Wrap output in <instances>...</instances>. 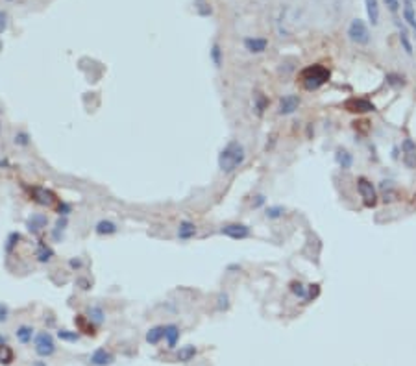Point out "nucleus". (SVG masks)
<instances>
[{
	"label": "nucleus",
	"mask_w": 416,
	"mask_h": 366,
	"mask_svg": "<svg viewBox=\"0 0 416 366\" xmlns=\"http://www.w3.org/2000/svg\"><path fill=\"white\" fill-rule=\"evenodd\" d=\"M244 161H246V148L241 141L233 139V141H227L224 148L220 150L217 163L222 174H233L235 170H239L244 165Z\"/></svg>",
	"instance_id": "obj_1"
},
{
	"label": "nucleus",
	"mask_w": 416,
	"mask_h": 366,
	"mask_svg": "<svg viewBox=\"0 0 416 366\" xmlns=\"http://www.w3.org/2000/svg\"><path fill=\"white\" fill-rule=\"evenodd\" d=\"M329 78H331V72L324 65H309L298 74V80L305 91H317L329 82Z\"/></svg>",
	"instance_id": "obj_2"
},
{
	"label": "nucleus",
	"mask_w": 416,
	"mask_h": 366,
	"mask_svg": "<svg viewBox=\"0 0 416 366\" xmlns=\"http://www.w3.org/2000/svg\"><path fill=\"white\" fill-rule=\"evenodd\" d=\"M346 35H348L350 41L357 46H368L372 41V33H370L368 24L364 23L363 19H359V17L352 19L348 30H346Z\"/></svg>",
	"instance_id": "obj_3"
},
{
	"label": "nucleus",
	"mask_w": 416,
	"mask_h": 366,
	"mask_svg": "<svg viewBox=\"0 0 416 366\" xmlns=\"http://www.w3.org/2000/svg\"><path fill=\"white\" fill-rule=\"evenodd\" d=\"M357 192H359V196L363 200L364 207L378 206L379 192H378V189H376V185H374L368 178H364V176H359V178H357Z\"/></svg>",
	"instance_id": "obj_4"
},
{
	"label": "nucleus",
	"mask_w": 416,
	"mask_h": 366,
	"mask_svg": "<svg viewBox=\"0 0 416 366\" xmlns=\"http://www.w3.org/2000/svg\"><path fill=\"white\" fill-rule=\"evenodd\" d=\"M33 350H35V353H37L39 357L43 359L52 357L54 353H56V340H54V336L48 331H41L33 338Z\"/></svg>",
	"instance_id": "obj_5"
},
{
	"label": "nucleus",
	"mask_w": 416,
	"mask_h": 366,
	"mask_svg": "<svg viewBox=\"0 0 416 366\" xmlns=\"http://www.w3.org/2000/svg\"><path fill=\"white\" fill-rule=\"evenodd\" d=\"M220 235L227 237L231 241H244L252 237V228L242 224V222H227L220 226Z\"/></svg>",
	"instance_id": "obj_6"
},
{
	"label": "nucleus",
	"mask_w": 416,
	"mask_h": 366,
	"mask_svg": "<svg viewBox=\"0 0 416 366\" xmlns=\"http://www.w3.org/2000/svg\"><path fill=\"white\" fill-rule=\"evenodd\" d=\"M394 26H396V30H398V41H400L401 50L407 54V56H413V54H415V48H413V41H411L409 28L405 26V23H403L401 19H398V17H394Z\"/></svg>",
	"instance_id": "obj_7"
},
{
	"label": "nucleus",
	"mask_w": 416,
	"mask_h": 366,
	"mask_svg": "<svg viewBox=\"0 0 416 366\" xmlns=\"http://www.w3.org/2000/svg\"><path fill=\"white\" fill-rule=\"evenodd\" d=\"M300 104H302V98L298 94H285L278 102V115H281V117L294 115L300 109Z\"/></svg>",
	"instance_id": "obj_8"
},
{
	"label": "nucleus",
	"mask_w": 416,
	"mask_h": 366,
	"mask_svg": "<svg viewBox=\"0 0 416 366\" xmlns=\"http://www.w3.org/2000/svg\"><path fill=\"white\" fill-rule=\"evenodd\" d=\"M30 194H32V200L37 204V206H43V207H50L56 204V194H54L50 189H46V187H32L30 189Z\"/></svg>",
	"instance_id": "obj_9"
},
{
	"label": "nucleus",
	"mask_w": 416,
	"mask_h": 366,
	"mask_svg": "<svg viewBox=\"0 0 416 366\" xmlns=\"http://www.w3.org/2000/svg\"><path fill=\"white\" fill-rule=\"evenodd\" d=\"M401 21L416 37V9L415 0H401Z\"/></svg>",
	"instance_id": "obj_10"
},
{
	"label": "nucleus",
	"mask_w": 416,
	"mask_h": 366,
	"mask_svg": "<svg viewBox=\"0 0 416 366\" xmlns=\"http://www.w3.org/2000/svg\"><path fill=\"white\" fill-rule=\"evenodd\" d=\"M401 161L407 168H416V143L411 137L401 141Z\"/></svg>",
	"instance_id": "obj_11"
},
{
	"label": "nucleus",
	"mask_w": 416,
	"mask_h": 366,
	"mask_svg": "<svg viewBox=\"0 0 416 366\" xmlns=\"http://www.w3.org/2000/svg\"><path fill=\"white\" fill-rule=\"evenodd\" d=\"M344 109L350 111V113H370V111L376 109V106L372 104L370 100L355 98V96H353V98H348L344 102Z\"/></svg>",
	"instance_id": "obj_12"
},
{
	"label": "nucleus",
	"mask_w": 416,
	"mask_h": 366,
	"mask_svg": "<svg viewBox=\"0 0 416 366\" xmlns=\"http://www.w3.org/2000/svg\"><path fill=\"white\" fill-rule=\"evenodd\" d=\"M46 226H48V216L45 213H32L26 218V229L32 235H39L41 231H45Z\"/></svg>",
	"instance_id": "obj_13"
},
{
	"label": "nucleus",
	"mask_w": 416,
	"mask_h": 366,
	"mask_svg": "<svg viewBox=\"0 0 416 366\" xmlns=\"http://www.w3.org/2000/svg\"><path fill=\"white\" fill-rule=\"evenodd\" d=\"M198 235V226L192 220H180L178 224V229H176V237L185 243V241H191Z\"/></svg>",
	"instance_id": "obj_14"
},
{
	"label": "nucleus",
	"mask_w": 416,
	"mask_h": 366,
	"mask_svg": "<svg viewBox=\"0 0 416 366\" xmlns=\"http://www.w3.org/2000/svg\"><path fill=\"white\" fill-rule=\"evenodd\" d=\"M242 45L246 48V52L257 56V54H263L266 48H268V39L266 37H244Z\"/></svg>",
	"instance_id": "obj_15"
},
{
	"label": "nucleus",
	"mask_w": 416,
	"mask_h": 366,
	"mask_svg": "<svg viewBox=\"0 0 416 366\" xmlns=\"http://www.w3.org/2000/svg\"><path fill=\"white\" fill-rule=\"evenodd\" d=\"M54 255H56V252H54L52 246L46 244L45 241H39L37 246H35V261L41 265H46L54 259Z\"/></svg>",
	"instance_id": "obj_16"
},
{
	"label": "nucleus",
	"mask_w": 416,
	"mask_h": 366,
	"mask_svg": "<svg viewBox=\"0 0 416 366\" xmlns=\"http://www.w3.org/2000/svg\"><path fill=\"white\" fill-rule=\"evenodd\" d=\"M113 361H115L113 353H109L106 348L95 350L91 353V357H89V363H91L93 366H109Z\"/></svg>",
	"instance_id": "obj_17"
},
{
	"label": "nucleus",
	"mask_w": 416,
	"mask_h": 366,
	"mask_svg": "<svg viewBox=\"0 0 416 366\" xmlns=\"http://www.w3.org/2000/svg\"><path fill=\"white\" fill-rule=\"evenodd\" d=\"M379 191H381V200L383 202H396L400 198V192L396 189V185L392 182H388V180H383L379 183Z\"/></svg>",
	"instance_id": "obj_18"
},
{
	"label": "nucleus",
	"mask_w": 416,
	"mask_h": 366,
	"mask_svg": "<svg viewBox=\"0 0 416 366\" xmlns=\"http://www.w3.org/2000/svg\"><path fill=\"white\" fill-rule=\"evenodd\" d=\"M95 233L100 237L115 235V233H119V226L113 220H109V218H102V220L95 224Z\"/></svg>",
	"instance_id": "obj_19"
},
{
	"label": "nucleus",
	"mask_w": 416,
	"mask_h": 366,
	"mask_svg": "<svg viewBox=\"0 0 416 366\" xmlns=\"http://www.w3.org/2000/svg\"><path fill=\"white\" fill-rule=\"evenodd\" d=\"M364 9H366L368 23H370L372 26H378L379 19H381V8H379V0H364Z\"/></svg>",
	"instance_id": "obj_20"
},
{
	"label": "nucleus",
	"mask_w": 416,
	"mask_h": 366,
	"mask_svg": "<svg viewBox=\"0 0 416 366\" xmlns=\"http://www.w3.org/2000/svg\"><path fill=\"white\" fill-rule=\"evenodd\" d=\"M335 163L339 165L341 170H350L353 165V153L346 148H337L335 150Z\"/></svg>",
	"instance_id": "obj_21"
},
{
	"label": "nucleus",
	"mask_w": 416,
	"mask_h": 366,
	"mask_svg": "<svg viewBox=\"0 0 416 366\" xmlns=\"http://www.w3.org/2000/svg\"><path fill=\"white\" fill-rule=\"evenodd\" d=\"M180 335H182V329L176 324H168L165 326V342L168 350H174L178 340H180Z\"/></svg>",
	"instance_id": "obj_22"
},
{
	"label": "nucleus",
	"mask_w": 416,
	"mask_h": 366,
	"mask_svg": "<svg viewBox=\"0 0 416 366\" xmlns=\"http://www.w3.org/2000/svg\"><path fill=\"white\" fill-rule=\"evenodd\" d=\"M68 228V216H58V220L54 222V228L50 229V237L54 243H61V239L65 235Z\"/></svg>",
	"instance_id": "obj_23"
},
{
	"label": "nucleus",
	"mask_w": 416,
	"mask_h": 366,
	"mask_svg": "<svg viewBox=\"0 0 416 366\" xmlns=\"http://www.w3.org/2000/svg\"><path fill=\"white\" fill-rule=\"evenodd\" d=\"M252 107H254L256 117H263L266 111V107H268V98H266V94H263L261 91L254 92V96H252Z\"/></svg>",
	"instance_id": "obj_24"
},
{
	"label": "nucleus",
	"mask_w": 416,
	"mask_h": 366,
	"mask_svg": "<svg viewBox=\"0 0 416 366\" xmlns=\"http://www.w3.org/2000/svg\"><path fill=\"white\" fill-rule=\"evenodd\" d=\"M87 318H89V322H91L95 328H98V326H102L104 322H106V311L100 307V305H91L89 309H87V314H85Z\"/></svg>",
	"instance_id": "obj_25"
},
{
	"label": "nucleus",
	"mask_w": 416,
	"mask_h": 366,
	"mask_svg": "<svg viewBox=\"0 0 416 366\" xmlns=\"http://www.w3.org/2000/svg\"><path fill=\"white\" fill-rule=\"evenodd\" d=\"M196 346L194 344H187V346H182L180 350H178V353H176V361L178 363H191V361H194V357H196Z\"/></svg>",
	"instance_id": "obj_26"
},
{
	"label": "nucleus",
	"mask_w": 416,
	"mask_h": 366,
	"mask_svg": "<svg viewBox=\"0 0 416 366\" xmlns=\"http://www.w3.org/2000/svg\"><path fill=\"white\" fill-rule=\"evenodd\" d=\"M209 60H211V63L215 65V69H222V63H224V50H222V46H220V43H213L211 48H209Z\"/></svg>",
	"instance_id": "obj_27"
},
{
	"label": "nucleus",
	"mask_w": 416,
	"mask_h": 366,
	"mask_svg": "<svg viewBox=\"0 0 416 366\" xmlns=\"http://www.w3.org/2000/svg\"><path fill=\"white\" fill-rule=\"evenodd\" d=\"M15 336L21 344H30L32 338H35V329L32 328V326L23 324V326H19V328H17Z\"/></svg>",
	"instance_id": "obj_28"
},
{
	"label": "nucleus",
	"mask_w": 416,
	"mask_h": 366,
	"mask_svg": "<svg viewBox=\"0 0 416 366\" xmlns=\"http://www.w3.org/2000/svg\"><path fill=\"white\" fill-rule=\"evenodd\" d=\"M163 338H165V326H154L146 331V342L152 344V346L159 344Z\"/></svg>",
	"instance_id": "obj_29"
},
{
	"label": "nucleus",
	"mask_w": 416,
	"mask_h": 366,
	"mask_svg": "<svg viewBox=\"0 0 416 366\" xmlns=\"http://www.w3.org/2000/svg\"><path fill=\"white\" fill-rule=\"evenodd\" d=\"M385 82H386V85L392 87V89H401V87H405V84H407L405 76L400 74V72H388L385 76Z\"/></svg>",
	"instance_id": "obj_30"
},
{
	"label": "nucleus",
	"mask_w": 416,
	"mask_h": 366,
	"mask_svg": "<svg viewBox=\"0 0 416 366\" xmlns=\"http://www.w3.org/2000/svg\"><path fill=\"white\" fill-rule=\"evenodd\" d=\"M74 324L76 328H78V331H83V333H87V335H95V326H93L91 322H89V318L85 316V314H78L74 318Z\"/></svg>",
	"instance_id": "obj_31"
},
{
	"label": "nucleus",
	"mask_w": 416,
	"mask_h": 366,
	"mask_svg": "<svg viewBox=\"0 0 416 366\" xmlns=\"http://www.w3.org/2000/svg\"><path fill=\"white\" fill-rule=\"evenodd\" d=\"M285 207L280 206V204H276V206H268L265 207V218H268V220H280V218H283L285 216Z\"/></svg>",
	"instance_id": "obj_32"
},
{
	"label": "nucleus",
	"mask_w": 416,
	"mask_h": 366,
	"mask_svg": "<svg viewBox=\"0 0 416 366\" xmlns=\"http://www.w3.org/2000/svg\"><path fill=\"white\" fill-rule=\"evenodd\" d=\"M288 290H290V294L294 298H298V300H305V296H307V285H303V283L298 281V279L288 283Z\"/></svg>",
	"instance_id": "obj_33"
},
{
	"label": "nucleus",
	"mask_w": 416,
	"mask_h": 366,
	"mask_svg": "<svg viewBox=\"0 0 416 366\" xmlns=\"http://www.w3.org/2000/svg\"><path fill=\"white\" fill-rule=\"evenodd\" d=\"M21 239H23V235L19 233V231H11L8 235V239H6V244H4V252L6 253H11L13 250L17 248V244L21 243Z\"/></svg>",
	"instance_id": "obj_34"
},
{
	"label": "nucleus",
	"mask_w": 416,
	"mask_h": 366,
	"mask_svg": "<svg viewBox=\"0 0 416 366\" xmlns=\"http://www.w3.org/2000/svg\"><path fill=\"white\" fill-rule=\"evenodd\" d=\"M30 143H32V137L28 131L19 130L15 135H13V145L19 146V148H26V146H30Z\"/></svg>",
	"instance_id": "obj_35"
},
{
	"label": "nucleus",
	"mask_w": 416,
	"mask_h": 366,
	"mask_svg": "<svg viewBox=\"0 0 416 366\" xmlns=\"http://www.w3.org/2000/svg\"><path fill=\"white\" fill-rule=\"evenodd\" d=\"M15 359V353L8 344H0V363L2 365H11Z\"/></svg>",
	"instance_id": "obj_36"
},
{
	"label": "nucleus",
	"mask_w": 416,
	"mask_h": 366,
	"mask_svg": "<svg viewBox=\"0 0 416 366\" xmlns=\"http://www.w3.org/2000/svg\"><path fill=\"white\" fill-rule=\"evenodd\" d=\"M58 338L63 342H78L80 340V333L78 331H70V329H60L58 331Z\"/></svg>",
	"instance_id": "obj_37"
},
{
	"label": "nucleus",
	"mask_w": 416,
	"mask_h": 366,
	"mask_svg": "<svg viewBox=\"0 0 416 366\" xmlns=\"http://www.w3.org/2000/svg\"><path fill=\"white\" fill-rule=\"evenodd\" d=\"M229 305H231V302H229V294L227 292H219L217 294V309H219L220 313H224V311H227L229 309Z\"/></svg>",
	"instance_id": "obj_38"
},
{
	"label": "nucleus",
	"mask_w": 416,
	"mask_h": 366,
	"mask_svg": "<svg viewBox=\"0 0 416 366\" xmlns=\"http://www.w3.org/2000/svg\"><path fill=\"white\" fill-rule=\"evenodd\" d=\"M194 8H196L198 15H202V17H209L213 13L211 6H209L205 0H196V2H194Z\"/></svg>",
	"instance_id": "obj_39"
},
{
	"label": "nucleus",
	"mask_w": 416,
	"mask_h": 366,
	"mask_svg": "<svg viewBox=\"0 0 416 366\" xmlns=\"http://www.w3.org/2000/svg\"><path fill=\"white\" fill-rule=\"evenodd\" d=\"M320 296V285L318 283H311V285H307V296H305V300L303 302H313V300H317V298Z\"/></svg>",
	"instance_id": "obj_40"
},
{
	"label": "nucleus",
	"mask_w": 416,
	"mask_h": 366,
	"mask_svg": "<svg viewBox=\"0 0 416 366\" xmlns=\"http://www.w3.org/2000/svg\"><path fill=\"white\" fill-rule=\"evenodd\" d=\"M383 4H385L386 9H388L394 17L398 15V11L401 9V0H383Z\"/></svg>",
	"instance_id": "obj_41"
},
{
	"label": "nucleus",
	"mask_w": 416,
	"mask_h": 366,
	"mask_svg": "<svg viewBox=\"0 0 416 366\" xmlns=\"http://www.w3.org/2000/svg\"><path fill=\"white\" fill-rule=\"evenodd\" d=\"M70 213H72V204L61 200L60 204H58V216H68Z\"/></svg>",
	"instance_id": "obj_42"
},
{
	"label": "nucleus",
	"mask_w": 416,
	"mask_h": 366,
	"mask_svg": "<svg viewBox=\"0 0 416 366\" xmlns=\"http://www.w3.org/2000/svg\"><path fill=\"white\" fill-rule=\"evenodd\" d=\"M74 285L78 287L80 290H83V292H87V290H91V287H93V283H91V279H87V277H76V281H74Z\"/></svg>",
	"instance_id": "obj_43"
},
{
	"label": "nucleus",
	"mask_w": 416,
	"mask_h": 366,
	"mask_svg": "<svg viewBox=\"0 0 416 366\" xmlns=\"http://www.w3.org/2000/svg\"><path fill=\"white\" fill-rule=\"evenodd\" d=\"M265 206H266L265 194H261V192H259V194H256V196L252 198V207H254V209H261V207H265Z\"/></svg>",
	"instance_id": "obj_44"
},
{
	"label": "nucleus",
	"mask_w": 416,
	"mask_h": 366,
	"mask_svg": "<svg viewBox=\"0 0 416 366\" xmlns=\"http://www.w3.org/2000/svg\"><path fill=\"white\" fill-rule=\"evenodd\" d=\"M68 268H70L72 272H80L83 268V259L82 257H70V259H68Z\"/></svg>",
	"instance_id": "obj_45"
},
{
	"label": "nucleus",
	"mask_w": 416,
	"mask_h": 366,
	"mask_svg": "<svg viewBox=\"0 0 416 366\" xmlns=\"http://www.w3.org/2000/svg\"><path fill=\"white\" fill-rule=\"evenodd\" d=\"M8 23H9L8 13H6V11H0V33L8 28Z\"/></svg>",
	"instance_id": "obj_46"
},
{
	"label": "nucleus",
	"mask_w": 416,
	"mask_h": 366,
	"mask_svg": "<svg viewBox=\"0 0 416 366\" xmlns=\"http://www.w3.org/2000/svg\"><path fill=\"white\" fill-rule=\"evenodd\" d=\"M9 316V307L6 304H0V322H6Z\"/></svg>",
	"instance_id": "obj_47"
},
{
	"label": "nucleus",
	"mask_w": 416,
	"mask_h": 366,
	"mask_svg": "<svg viewBox=\"0 0 416 366\" xmlns=\"http://www.w3.org/2000/svg\"><path fill=\"white\" fill-rule=\"evenodd\" d=\"M226 270H227V272H231V274H235V272H241L242 267H241V265H237V263H231V265H227V267H226Z\"/></svg>",
	"instance_id": "obj_48"
},
{
	"label": "nucleus",
	"mask_w": 416,
	"mask_h": 366,
	"mask_svg": "<svg viewBox=\"0 0 416 366\" xmlns=\"http://www.w3.org/2000/svg\"><path fill=\"white\" fill-rule=\"evenodd\" d=\"M398 150H400L398 146H394V148H392V159H398V157H400V153H398Z\"/></svg>",
	"instance_id": "obj_49"
},
{
	"label": "nucleus",
	"mask_w": 416,
	"mask_h": 366,
	"mask_svg": "<svg viewBox=\"0 0 416 366\" xmlns=\"http://www.w3.org/2000/svg\"><path fill=\"white\" fill-rule=\"evenodd\" d=\"M0 344H6V338H4L2 335H0Z\"/></svg>",
	"instance_id": "obj_50"
},
{
	"label": "nucleus",
	"mask_w": 416,
	"mask_h": 366,
	"mask_svg": "<svg viewBox=\"0 0 416 366\" xmlns=\"http://www.w3.org/2000/svg\"><path fill=\"white\" fill-rule=\"evenodd\" d=\"M33 366H45V363H35Z\"/></svg>",
	"instance_id": "obj_51"
},
{
	"label": "nucleus",
	"mask_w": 416,
	"mask_h": 366,
	"mask_svg": "<svg viewBox=\"0 0 416 366\" xmlns=\"http://www.w3.org/2000/svg\"><path fill=\"white\" fill-rule=\"evenodd\" d=\"M0 133H2V121H0Z\"/></svg>",
	"instance_id": "obj_52"
},
{
	"label": "nucleus",
	"mask_w": 416,
	"mask_h": 366,
	"mask_svg": "<svg viewBox=\"0 0 416 366\" xmlns=\"http://www.w3.org/2000/svg\"><path fill=\"white\" fill-rule=\"evenodd\" d=\"M0 50H2V43H0Z\"/></svg>",
	"instance_id": "obj_53"
},
{
	"label": "nucleus",
	"mask_w": 416,
	"mask_h": 366,
	"mask_svg": "<svg viewBox=\"0 0 416 366\" xmlns=\"http://www.w3.org/2000/svg\"><path fill=\"white\" fill-rule=\"evenodd\" d=\"M415 2H416V0H415Z\"/></svg>",
	"instance_id": "obj_54"
}]
</instances>
